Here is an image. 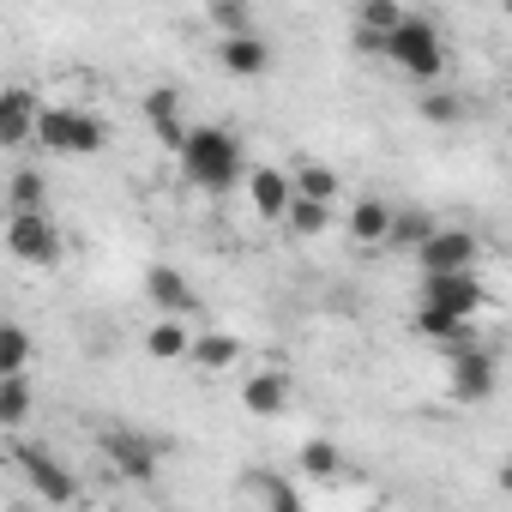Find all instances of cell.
<instances>
[{
	"mask_svg": "<svg viewBox=\"0 0 512 512\" xmlns=\"http://www.w3.org/2000/svg\"><path fill=\"white\" fill-rule=\"evenodd\" d=\"M290 187L308 193V199H338V169H326V163H302V169H290Z\"/></svg>",
	"mask_w": 512,
	"mask_h": 512,
	"instance_id": "cb8c5ba5",
	"label": "cell"
},
{
	"mask_svg": "<svg viewBox=\"0 0 512 512\" xmlns=\"http://www.w3.org/2000/svg\"><path fill=\"white\" fill-rule=\"evenodd\" d=\"M296 464H302V470H308V476H338V464H344V452H338V446H332V440H308V446H302V458H296Z\"/></svg>",
	"mask_w": 512,
	"mask_h": 512,
	"instance_id": "f546056e",
	"label": "cell"
},
{
	"mask_svg": "<svg viewBox=\"0 0 512 512\" xmlns=\"http://www.w3.org/2000/svg\"><path fill=\"white\" fill-rule=\"evenodd\" d=\"M428 229H434V217L410 205V211H392V223H386V241H392V247H416Z\"/></svg>",
	"mask_w": 512,
	"mask_h": 512,
	"instance_id": "484cf974",
	"label": "cell"
},
{
	"mask_svg": "<svg viewBox=\"0 0 512 512\" xmlns=\"http://www.w3.org/2000/svg\"><path fill=\"white\" fill-rule=\"evenodd\" d=\"M332 223H338L332 199H308V193H290V205H284V229H290V235L314 241V235H326Z\"/></svg>",
	"mask_w": 512,
	"mask_h": 512,
	"instance_id": "e0dca14e",
	"label": "cell"
},
{
	"mask_svg": "<svg viewBox=\"0 0 512 512\" xmlns=\"http://www.w3.org/2000/svg\"><path fill=\"white\" fill-rule=\"evenodd\" d=\"M380 55H386L404 79H416V85H440V73H446V37H440V25L422 19V13H404V19L380 37Z\"/></svg>",
	"mask_w": 512,
	"mask_h": 512,
	"instance_id": "7a4b0ae2",
	"label": "cell"
},
{
	"mask_svg": "<svg viewBox=\"0 0 512 512\" xmlns=\"http://www.w3.org/2000/svg\"><path fill=\"white\" fill-rule=\"evenodd\" d=\"M272 43L260 37V31H229L223 43H217V67L229 73V79H266L272 73Z\"/></svg>",
	"mask_w": 512,
	"mask_h": 512,
	"instance_id": "30bf717a",
	"label": "cell"
},
{
	"mask_svg": "<svg viewBox=\"0 0 512 512\" xmlns=\"http://www.w3.org/2000/svg\"><path fill=\"white\" fill-rule=\"evenodd\" d=\"M103 458L115 464V476H133V482H151L157 476V446L139 440V434H127V428L103 434Z\"/></svg>",
	"mask_w": 512,
	"mask_h": 512,
	"instance_id": "4fadbf2b",
	"label": "cell"
},
{
	"mask_svg": "<svg viewBox=\"0 0 512 512\" xmlns=\"http://www.w3.org/2000/svg\"><path fill=\"white\" fill-rule=\"evenodd\" d=\"M0 241H7V253H13L19 266H31V272H49L61 260V229H55L49 211H13Z\"/></svg>",
	"mask_w": 512,
	"mask_h": 512,
	"instance_id": "5b68a950",
	"label": "cell"
},
{
	"mask_svg": "<svg viewBox=\"0 0 512 512\" xmlns=\"http://www.w3.org/2000/svg\"><path fill=\"white\" fill-rule=\"evenodd\" d=\"M344 223H350V241L356 247H380L386 241V223H392V205L386 199H356Z\"/></svg>",
	"mask_w": 512,
	"mask_h": 512,
	"instance_id": "44dd1931",
	"label": "cell"
},
{
	"mask_svg": "<svg viewBox=\"0 0 512 512\" xmlns=\"http://www.w3.org/2000/svg\"><path fill=\"white\" fill-rule=\"evenodd\" d=\"M205 13H211V25L229 37V31H253V7L247 0H205Z\"/></svg>",
	"mask_w": 512,
	"mask_h": 512,
	"instance_id": "f1b7e54d",
	"label": "cell"
},
{
	"mask_svg": "<svg viewBox=\"0 0 512 512\" xmlns=\"http://www.w3.org/2000/svg\"><path fill=\"white\" fill-rule=\"evenodd\" d=\"M247 494H253V500H266V506H284V512L302 506V494H296L284 476H266V470H253V476H247Z\"/></svg>",
	"mask_w": 512,
	"mask_h": 512,
	"instance_id": "d4e9b609",
	"label": "cell"
},
{
	"mask_svg": "<svg viewBox=\"0 0 512 512\" xmlns=\"http://www.w3.org/2000/svg\"><path fill=\"white\" fill-rule=\"evenodd\" d=\"M37 362V344L19 320H0V374H31Z\"/></svg>",
	"mask_w": 512,
	"mask_h": 512,
	"instance_id": "7402d4cb",
	"label": "cell"
},
{
	"mask_svg": "<svg viewBox=\"0 0 512 512\" xmlns=\"http://www.w3.org/2000/svg\"><path fill=\"white\" fill-rule=\"evenodd\" d=\"M422 115H428L434 127H458V121L470 115V103H464L458 91H428V97H422Z\"/></svg>",
	"mask_w": 512,
	"mask_h": 512,
	"instance_id": "4316f807",
	"label": "cell"
},
{
	"mask_svg": "<svg viewBox=\"0 0 512 512\" xmlns=\"http://www.w3.org/2000/svg\"><path fill=\"white\" fill-rule=\"evenodd\" d=\"M145 127L157 133V145H163V151H175V145H181L187 121H181V91H175V85L145 91Z\"/></svg>",
	"mask_w": 512,
	"mask_h": 512,
	"instance_id": "9a60e30c",
	"label": "cell"
},
{
	"mask_svg": "<svg viewBox=\"0 0 512 512\" xmlns=\"http://www.w3.org/2000/svg\"><path fill=\"white\" fill-rule=\"evenodd\" d=\"M7 205H13V211H43V205H49V181H43V169H13V181H7Z\"/></svg>",
	"mask_w": 512,
	"mask_h": 512,
	"instance_id": "603a6c76",
	"label": "cell"
},
{
	"mask_svg": "<svg viewBox=\"0 0 512 512\" xmlns=\"http://www.w3.org/2000/svg\"><path fill=\"white\" fill-rule=\"evenodd\" d=\"M416 338H428V344H440V350H458V344H476V320H458V314H446V308H428V302H416Z\"/></svg>",
	"mask_w": 512,
	"mask_h": 512,
	"instance_id": "2e32d148",
	"label": "cell"
},
{
	"mask_svg": "<svg viewBox=\"0 0 512 512\" xmlns=\"http://www.w3.org/2000/svg\"><path fill=\"white\" fill-rule=\"evenodd\" d=\"M247 181V205H253V217H260V223H284V205H290V169H247L241 175Z\"/></svg>",
	"mask_w": 512,
	"mask_h": 512,
	"instance_id": "8fae6325",
	"label": "cell"
},
{
	"mask_svg": "<svg viewBox=\"0 0 512 512\" xmlns=\"http://www.w3.org/2000/svg\"><path fill=\"white\" fill-rule=\"evenodd\" d=\"M37 115H43V97H37L31 85H0V151L31 145Z\"/></svg>",
	"mask_w": 512,
	"mask_h": 512,
	"instance_id": "9c48e42d",
	"label": "cell"
},
{
	"mask_svg": "<svg viewBox=\"0 0 512 512\" xmlns=\"http://www.w3.org/2000/svg\"><path fill=\"white\" fill-rule=\"evenodd\" d=\"M175 163L199 193H229L247 175V151L229 127H187L181 145H175Z\"/></svg>",
	"mask_w": 512,
	"mask_h": 512,
	"instance_id": "6da1fadb",
	"label": "cell"
},
{
	"mask_svg": "<svg viewBox=\"0 0 512 512\" xmlns=\"http://www.w3.org/2000/svg\"><path fill=\"white\" fill-rule=\"evenodd\" d=\"M187 344H193V332H187L181 314H157L151 332H145V356L151 362H187Z\"/></svg>",
	"mask_w": 512,
	"mask_h": 512,
	"instance_id": "ac0fdd59",
	"label": "cell"
},
{
	"mask_svg": "<svg viewBox=\"0 0 512 512\" xmlns=\"http://www.w3.org/2000/svg\"><path fill=\"white\" fill-rule=\"evenodd\" d=\"M13 464L25 470V482H31V494H37V500H49V506H73V500H79V476H73L49 446L19 440V446H13Z\"/></svg>",
	"mask_w": 512,
	"mask_h": 512,
	"instance_id": "52a82bcc",
	"label": "cell"
},
{
	"mask_svg": "<svg viewBox=\"0 0 512 512\" xmlns=\"http://www.w3.org/2000/svg\"><path fill=\"white\" fill-rule=\"evenodd\" d=\"M145 302H151L157 314H181V320H187V314L199 308L193 284H187V278H181L175 266H151V272H145Z\"/></svg>",
	"mask_w": 512,
	"mask_h": 512,
	"instance_id": "5bb4252c",
	"label": "cell"
},
{
	"mask_svg": "<svg viewBox=\"0 0 512 512\" xmlns=\"http://www.w3.org/2000/svg\"><path fill=\"white\" fill-rule=\"evenodd\" d=\"M416 302L446 308L458 320H476V314H488V284H482V272H422Z\"/></svg>",
	"mask_w": 512,
	"mask_h": 512,
	"instance_id": "8992f818",
	"label": "cell"
},
{
	"mask_svg": "<svg viewBox=\"0 0 512 512\" xmlns=\"http://www.w3.org/2000/svg\"><path fill=\"white\" fill-rule=\"evenodd\" d=\"M446 368H452V398H458V404H488L494 386H500L494 350H482V344H458Z\"/></svg>",
	"mask_w": 512,
	"mask_h": 512,
	"instance_id": "ba28073f",
	"label": "cell"
},
{
	"mask_svg": "<svg viewBox=\"0 0 512 512\" xmlns=\"http://www.w3.org/2000/svg\"><path fill=\"white\" fill-rule=\"evenodd\" d=\"M37 416V386L31 374H0V428H25Z\"/></svg>",
	"mask_w": 512,
	"mask_h": 512,
	"instance_id": "ffe728a7",
	"label": "cell"
},
{
	"mask_svg": "<svg viewBox=\"0 0 512 512\" xmlns=\"http://www.w3.org/2000/svg\"><path fill=\"white\" fill-rule=\"evenodd\" d=\"M31 139H37L43 151H55V157H97V151L109 145V121H103L97 109H73V103L49 109V103H43Z\"/></svg>",
	"mask_w": 512,
	"mask_h": 512,
	"instance_id": "3957f363",
	"label": "cell"
},
{
	"mask_svg": "<svg viewBox=\"0 0 512 512\" xmlns=\"http://www.w3.org/2000/svg\"><path fill=\"white\" fill-rule=\"evenodd\" d=\"M398 19H404L398 0H356V25H362V31H380V37H386Z\"/></svg>",
	"mask_w": 512,
	"mask_h": 512,
	"instance_id": "83f0119b",
	"label": "cell"
},
{
	"mask_svg": "<svg viewBox=\"0 0 512 512\" xmlns=\"http://www.w3.org/2000/svg\"><path fill=\"white\" fill-rule=\"evenodd\" d=\"M241 410H247V416H260V422L284 416V410H290V374H284V368L247 374V380H241Z\"/></svg>",
	"mask_w": 512,
	"mask_h": 512,
	"instance_id": "7c38bea8",
	"label": "cell"
},
{
	"mask_svg": "<svg viewBox=\"0 0 512 512\" xmlns=\"http://www.w3.org/2000/svg\"><path fill=\"white\" fill-rule=\"evenodd\" d=\"M410 253H416L422 272H476L482 266V235L464 229V223H434Z\"/></svg>",
	"mask_w": 512,
	"mask_h": 512,
	"instance_id": "277c9868",
	"label": "cell"
},
{
	"mask_svg": "<svg viewBox=\"0 0 512 512\" xmlns=\"http://www.w3.org/2000/svg\"><path fill=\"white\" fill-rule=\"evenodd\" d=\"M187 362H193L199 374H223V368L241 362V338H235V332H199V338L187 344Z\"/></svg>",
	"mask_w": 512,
	"mask_h": 512,
	"instance_id": "d6986e66",
	"label": "cell"
}]
</instances>
